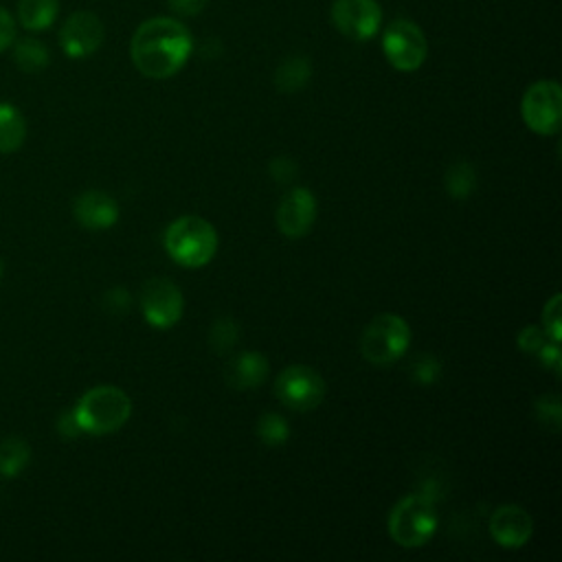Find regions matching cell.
I'll return each mask as SVG.
<instances>
[{
    "mask_svg": "<svg viewBox=\"0 0 562 562\" xmlns=\"http://www.w3.org/2000/svg\"><path fill=\"white\" fill-rule=\"evenodd\" d=\"M194 40L189 30L174 19L145 21L132 36L130 56L137 71L150 80L176 75L189 60Z\"/></svg>",
    "mask_w": 562,
    "mask_h": 562,
    "instance_id": "6da1fadb",
    "label": "cell"
},
{
    "mask_svg": "<svg viewBox=\"0 0 562 562\" xmlns=\"http://www.w3.org/2000/svg\"><path fill=\"white\" fill-rule=\"evenodd\" d=\"M132 415L130 396L115 385H99L86 391L75 409L73 418L82 433L89 435H108L126 426Z\"/></svg>",
    "mask_w": 562,
    "mask_h": 562,
    "instance_id": "7a4b0ae2",
    "label": "cell"
},
{
    "mask_svg": "<svg viewBox=\"0 0 562 562\" xmlns=\"http://www.w3.org/2000/svg\"><path fill=\"white\" fill-rule=\"evenodd\" d=\"M169 257L185 268L207 266L218 250V233L211 222L198 215H183L165 231Z\"/></svg>",
    "mask_w": 562,
    "mask_h": 562,
    "instance_id": "3957f363",
    "label": "cell"
},
{
    "mask_svg": "<svg viewBox=\"0 0 562 562\" xmlns=\"http://www.w3.org/2000/svg\"><path fill=\"white\" fill-rule=\"evenodd\" d=\"M437 529L435 499L429 492L411 494L396 503L389 514V534L391 538L407 549L422 547L431 540Z\"/></svg>",
    "mask_w": 562,
    "mask_h": 562,
    "instance_id": "277c9868",
    "label": "cell"
},
{
    "mask_svg": "<svg viewBox=\"0 0 562 562\" xmlns=\"http://www.w3.org/2000/svg\"><path fill=\"white\" fill-rule=\"evenodd\" d=\"M411 346L409 324L394 313H383L374 317L361 337V354L367 363L385 367L405 356Z\"/></svg>",
    "mask_w": 562,
    "mask_h": 562,
    "instance_id": "5b68a950",
    "label": "cell"
},
{
    "mask_svg": "<svg viewBox=\"0 0 562 562\" xmlns=\"http://www.w3.org/2000/svg\"><path fill=\"white\" fill-rule=\"evenodd\" d=\"M525 126L542 137L558 134L562 128V91L558 82L540 80L531 84L520 102Z\"/></svg>",
    "mask_w": 562,
    "mask_h": 562,
    "instance_id": "8992f818",
    "label": "cell"
},
{
    "mask_svg": "<svg viewBox=\"0 0 562 562\" xmlns=\"http://www.w3.org/2000/svg\"><path fill=\"white\" fill-rule=\"evenodd\" d=\"M274 396L293 411H313L326 398V380L308 365H291L277 376Z\"/></svg>",
    "mask_w": 562,
    "mask_h": 562,
    "instance_id": "52a82bcc",
    "label": "cell"
},
{
    "mask_svg": "<svg viewBox=\"0 0 562 562\" xmlns=\"http://www.w3.org/2000/svg\"><path fill=\"white\" fill-rule=\"evenodd\" d=\"M383 51L396 71L413 73L424 65L429 45L424 32L415 23L400 19L387 27L383 38Z\"/></svg>",
    "mask_w": 562,
    "mask_h": 562,
    "instance_id": "ba28073f",
    "label": "cell"
},
{
    "mask_svg": "<svg viewBox=\"0 0 562 562\" xmlns=\"http://www.w3.org/2000/svg\"><path fill=\"white\" fill-rule=\"evenodd\" d=\"M141 311L152 328L169 330L180 321L185 300L169 279H150L141 291Z\"/></svg>",
    "mask_w": 562,
    "mask_h": 562,
    "instance_id": "9c48e42d",
    "label": "cell"
},
{
    "mask_svg": "<svg viewBox=\"0 0 562 562\" xmlns=\"http://www.w3.org/2000/svg\"><path fill=\"white\" fill-rule=\"evenodd\" d=\"M335 27L350 40H372L383 25V10L376 0H335Z\"/></svg>",
    "mask_w": 562,
    "mask_h": 562,
    "instance_id": "30bf717a",
    "label": "cell"
},
{
    "mask_svg": "<svg viewBox=\"0 0 562 562\" xmlns=\"http://www.w3.org/2000/svg\"><path fill=\"white\" fill-rule=\"evenodd\" d=\"M104 23L93 12H75L60 32V45L73 60L91 58L104 43Z\"/></svg>",
    "mask_w": 562,
    "mask_h": 562,
    "instance_id": "8fae6325",
    "label": "cell"
},
{
    "mask_svg": "<svg viewBox=\"0 0 562 562\" xmlns=\"http://www.w3.org/2000/svg\"><path fill=\"white\" fill-rule=\"evenodd\" d=\"M317 220V198L308 187H297L284 196L277 209V226L291 239L311 233Z\"/></svg>",
    "mask_w": 562,
    "mask_h": 562,
    "instance_id": "7c38bea8",
    "label": "cell"
},
{
    "mask_svg": "<svg viewBox=\"0 0 562 562\" xmlns=\"http://www.w3.org/2000/svg\"><path fill=\"white\" fill-rule=\"evenodd\" d=\"M490 534L503 549H520L534 534V520L520 505L505 503L490 518Z\"/></svg>",
    "mask_w": 562,
    "mask_h": 562,
    "instance_id": "4fadbf2b",
    "label": "cell"
},
{
    "mask_svg": "<svg viewBox=\"0 0 562 562\" xmlns=\"http://www.w3.org/2000/svg\"><path fill=\"white\" fill-rule=\"evenodd\" d=\"M75 218L89 231H106L119 220V204L106 191H84L75 200Z\"/></svg>",
    "mask_w": 562,
    "mask_h": 562,
    "instance_id": "5bb4252c",
    "label": "cell"
},
{
    "mask_svg": "<svg viewBox=\"0 0 562 562\" xmlns=\"http://www.w3.org/2000/svg\"><path fill=\"white\" fill-rule=\"evenodd\" d=\"M268 374V361L259 352H242L226 367V383L233 389H257Z\"/></svg>",
    "mask_w": 562,
    "mask_h": 562,
    "instance_id": "9a60e30c",
    "label": "cell"
},
{
    "mask_svg": "<svg viewBox=\"0 0 562 562\" xmlns=\"http://www.w3.org/2000/svg\"><path fill=\"white\" fill-rule=\"evenodd\" d=\"M60 14L58 0H21L19 21L27 32H47Z\"/></svg>",
    "mask_w": 562,
    "mask_h": 562,
    "instance_id": "2e32d148",
    "label": "cell"
},
{
    "mask_svg": "<svg viewBox=\"0 0 562 562\" xmlns=\"http://www.w3.org/2000/svg\"><path fill=\"white\" fill-rule=\"evenodd\" d=\"M27 137V121L12 104H0V152H16Z\"/></svg>",
    "mask_w": 562,
    "mask_h": 562,
    "instance_id": "e0dca14e",
    "label": "cell"
},
{
    "mask_svg": "<svg viewBox=\"0 0 562 562\" xmlns=\"http://www.w3.org/2000/svg\"><path fill=\"white\" fill-rule=\"evenodd\" d=\"M313 75V65L306 56H293L279 65L274 73V86L279 93H297L302 91Z\"/></svg>",
    "mask_w": 562,
    "mask_h": 562,
    "instance_id": "ac0fdd59",
    "label": "cell"
},
{
    "mask_svg": "<svg viewBox=\"0 0 562 562\" xmlns=\"http://www.w3.org/2000/svg\"><path fill=\"white\" fill-rule=\"evenodd\" d=\"M32 459V446L23 437H5L0 442V475L19 477Z\"/></svg>",
    "mask_w": 562,
    "mask_h": 562,
    "instance_id": "d6986e66",
    "label": "cell"
},
{
    "mask_svg": "<svg viewBox=\"0 0 562 562\" xmlns=\"http://www.w3.org/2000/svg\"><path fill=\"white\" fill-rule=\"evenodd\" d=\"M14 60H16L19 69L25 71V73H40V71H45L49 67L51 54H49V49L40 40L25 38V40L16 43Z\"/></svg>",
    "mask_w": 562,
    "mask_h": 562,
    "instance_id": "ffe728a7",
    "label": "cell"
},
{
    "mask_svg": "<svg viewBox=\"0 0 562 562\" xmlns=\"http://www.w3.org/2000/svg\"><path fill=\"white\" fill-rule=\"evenodd\" d=\"M475 187H477V169L470 163H466V161L455 163L446 172V191L450 194V198L466 200V198H470Z\"/></svg>",
    "mask_w": 562,
    "mask_h": 562,
    "instance_id": "44dd1931",
    "label": "cell"
},
{
    "mask_svg": "<svg viewBox=\"0 0 562 562\" xmlns=\"http://www.w3.org/2000/svg\"><path fill=\"white\" fill-rule=\"evenodd\" d=\"M257 437L272 448L284 446L291 437V426L279 413H266L257 420Z\"/></svg>",
    "mask_w": 562,
    "mask_h": 562,
    "instance_id": "7402d4cb",
    "label": "cell"
},
{
    "mask_svg": "<svg viewBox=\"0 0 562 562\" xmlns=\"http://www.w3.org/2000/svg\"><path fill=\"white\" fill-rule=\"evenodd\" d=\"M536 420L549 429L551 433H558L560 431V424H562V407H560V398L555 394H547V396H540L536 400Z\"/></svg>",
    "mask_w": 562,
    "mask_h": 562,
    "instance_id": "603a6c76",
    "label": "cell"
},
{
    "mask_svg": "<svg viewBox=\"0 0 562 562\" xmlns=\"http://www.w3.org/2000/svg\"><path fill=\"white\" fill-rule=\"evenodd\" d=\"M209 343L213 346V350L218 354H224L229 350H233V346L237 343V326L231 319H220L213 328H211V337Z\"/></svg>",
    "mask_w": 562,
    "mask_h": 562,
    "instance_id": "cb8c5ba5",
    "label": "cell"
},
{
    "mask_svg": "<svg viewBox=\"0 0 562 562\" xmlns=\"http://www.w3.org/2000/svg\"><path fill=\"white\" fill-rule=\"evenodd\" d=\"M560 306H562V297L555 293L549 304L542 308V330L547 332V337L555 343H560L562 339V326H560Z\"/></svg>",
    "mask_w": 562,
    "mask_h": 562,
    "instance_id": "d4e9b609",
    "label": "cell"
},
{
    "mask_svg": "<svg viewBox=\"0 0 562 562\" xmlns=\"http://www.w3.org/2000/svg\"><path fill=\"white\" fill-rule=\"evenodd\" d=\"M547 341H551V339H549L547 332H545L542 328H538V326L523 328V330L518 332V339H516L518 348H520L525 354H534V356L538 354V350H540Z\"/></svg>",
    "mask_w": 562,
    "mask_h": 562,
    "instance_id": "484cf974",
    "label": "cell"
},
{
    "mask_svg": "<svg viewBox=\"0 0 562 562\" xmlns=\"http://www.w3.org/2000/svg\"><path fill=\"white\" fill-rule=\"evenodd\" d=\"M442 374V363L435 356H422L413 365V378L422 385H433Z\"/></svg>",
    "mask_w": 562,
    "mask_h": 562,
    "instance_id": "4316f807",
    "label": "cell"
},
{
    "mask_svg": "<svg viewBox=\"0 0 562 562\" xmlns=\"http://www.w3.org/2000/svg\"><path fill=\"white\" fill-rule=\"evenodd\" d=\"M16 40V23L8 10L0 8V54L8 51Z\"/></svg>",
    "mask_w": 562,
    "mask_h": 562,
    "instance_id": "83f0119b",
    "label": "cell"
},
{
    "mask_svg": "<svg viewBox=\"0 0 562 562\" xmlns=\"http://www.w3.org/2000/svg\"><path fill=\"white\" fill-rule=\"evenodd\" d=\"M295 172H297V165L291 159H286V156L284 159H274L270 163V174H272V178L277 183H289L295 176Z\"/></svg>",
    "mask_w": 562,
    "mask_h": 562,
    "instance_id": "f1b7e54d",
    "label": "cell"
},
{
    "mask_svg": "<svg viewBox=\"0 0 562 562\" xmlns=\"http://www.w3.org/2000/svg\"><path fill=\"white\" fill-rule=\"evenodd\" d=\"M536 356H538V361H540L545 367L553 370L555 374L560 372V348H558L555 341H547V343L538 350Z\"/></svg>",
    "mask_w": 562,
    "mask_h": 562,
    "instance_id": "f546056e",
    "label": "cell"
},
{
    "mask_svg": "<svg viewBox=\"0 0 562 562\" xmlns=\"http://www.w3.org/2000/svg\"><path fill=\"white\" fill-rule=\"evenodd\" d=\"M167 3L180 16H196L204 10L207 0H167Z\"/></svg>",
    "mask_w": 562,
    "mask_h": 562,
    "instance_id": "4dcf8cb0",
    "label": "cell"
},
{
    "mask_svg": "<svg viewBox=\"0 0 562 562\" xmlns=\"http://www.w3.org/2000/svg\"><path fill=\"white\" fill-rule=\"evenodd\" d=\"M60 431L67 435V437H75V435H80L82 431H80V426H78V422H75V418H73V413H69V415H65L62 418V422H60Z\"/></svg>",
    "mask_w": 562,
    "mask_h": 562,
    "instance_id": "1f68e13d",
    "label": "cell"
},
{
    "mask_svg": "<svg viewBox=\"0 0 562 562\" xmlns=\"http://www.w3.org/2000/svg\"><path fill=\"white\" fill-rule=\"evenodd\" d=\"M0 277H3V261H0Z\"/></svg>",
    "mask_w": 562,
    "mask_h": 562,
    "instance_id": "d6a6232c",
    "label": "cell"
}]
</instances>
